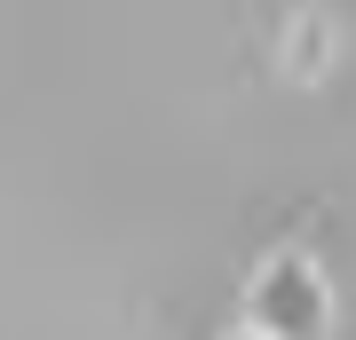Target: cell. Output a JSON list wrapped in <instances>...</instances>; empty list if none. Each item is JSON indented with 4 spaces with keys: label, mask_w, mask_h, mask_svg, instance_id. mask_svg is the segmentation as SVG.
Masks as SVG:
<instances>
[{
    "label": "cell",
    "mask_w": 356,
    "mask_h": 340,
    "mask_svg": "<svg viewBox=\"0 0 356 340\" xmlns=\"http://www.w3.org/2000/svg\"><path fill=\"white\" fill-rule=\"evenodd\" d=\"M238 316L261 340H325L332 332V285L301 245H277L254 261V277L238 293Z\"/></svg>",
    "instance_id": "1"
},
{
    "label": "cell",
    "mask_w": 356,
    "mask_h": 340,
    "mask_svg": "<svg viewBox=\"0 0 356 340\" xmlns=\"http://www.w3.org/2000/svg\"><path fill=\"white\" fill-rule=\"evenodd\" d=\"M325 48H332V24H325V8H309V16H301V40H285L293 72H301V79H317V72H325Z\"/></svg>",
    "instance_id": "2"
},
{
    "label": "cell",
    "mask_w": 356,
    "mask_h": 340,
    "mask_svg": "<svg viewBox=\"0 0 356 340\" xmlns=\"http://www.w3.org/2000/svg\"><path fill=\"white\" fill-rule=\"evenodd\" d=\"M229 340H261V332H245V325H238V332H229Z\"/></svg>",
    "instance_id": "3"
}]
</instances>
